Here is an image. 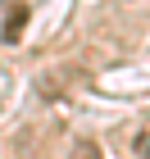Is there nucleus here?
I'll list each match as a JSON object with an SVG mask.
<instances>
[{"instance_id": "obj_1", "label": "nucleus", "mask_w": 150, "mask_h": 159, "mask_svg": "<svg viewBox=\"0 0 150 159\" xmlns=\"http://www.w3.org/2000/svg\"><path fill=\"white\" fill-rule=\"evenodd\" d=\"M27 14L23 9H9V18H5V41H18V23H23Z\"/></svg>"}, {"instance_id": "obj_2", "label": "nucleus", "mask_w": 150, "mask_h": 159, "mask_svg": "<svg viewBox=\"0 0 150 159\" xmlns=\"http://www.w3.org/2000/svg\"><path fill=\"white\" fill-rule=\"evenodd\" d=\"M73 159H105V155H100L96 141H77V146H73Z\"/></svg>"}]
</instances>
